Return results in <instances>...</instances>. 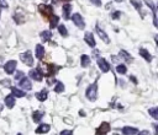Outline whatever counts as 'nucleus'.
Instances as JSON below:
<instances>
[{
	"label": "nucleus",
	"mask_w": 158,
	"mask_h": 135,
	"mask_svg": "<svg viewBox=\"0 0 158 135\" xmlns=\"http://www.w3.org/2000/svg\"><path fill=\"white\" fill-rule=\"evenodd\" d=\"M22 77H25V74H23L22 71H17V72H16V75H15V80L20 81Z\"/></svg>",
	"instance_id": "obj_33"
},
{
	"label": "nucleus",
	"mask_w": 158,
	"mask_h": 135,
	"mask_svg": "<svg viewBox=\"0 0 158 135\" xmlns=\"http://www.w3.org/2000/svg\"><path fill=\"white\" fill-rule=\"evenodd\" d=\"M28 75H30V77H32L35 81H42V79H43V74L41 72V70H40L38 68L30 70Z\"/></svg>",
	"instance_id": "obj_8"
},
{
	"label": "nucleus",
	"mask_w": 158,
	"mask_h": 135,
	"mask_svg": "<svg viewBox=\"0 0 158 135\" xmlns=\"http://www.w3.org/2000/svg\"><path fill=\"white\" fill-rule=\"evenodd\" d=\"M47 68V72H46V76L47 77H52L59 69H60V66H57V65H54V64H49V65H46Z\"/></svg>",
	"instance_id": "obj_11"
},
{
	"label": "nucleus",
	"mask_w": 158,
	"mask_h": 135,
	"mask_svg": "<svg viewBox=\"0 0 158 135\" xmlns=\"http://www.w3.org/2000/svg\"><path fill=\"white\" fill-rule=\"evenodd\" d=\"M137 134H138V135H151V133H149L148 130H142V131H138Z\"/></svg>",
	"instance_id": "obj_38"
},
{
	"label": "nucleus",
	"mask_w": 158,
	"mask_h": 135,
	"mask_svg": "<svg viewBox=\"0 0 158 135\" xmlns=\"http://www.w3.org/2000/svg\"><path fill=\"white\" fill-rule=\"evenodd\" d=\"M10 88H11V93H12L14 97H20V98H21V97H25V96H26L25 91L17 88L16 86H10Z\"/></svg>",
	"instance_id": "obj_16"
},
{
	"label": "nucleus",
	"mask_w": 158,
	"mask_h": 135,
	"mask_svg": "<svg viewBox=\"0 0 158 135\" xmlns=\"http://www.w3.org/2000/svg\"><path fill=\"white\" fill-rule=\"evenodd\" d=\"M49 130H51V126H49L48 124H40V125L36 128L35 133H36V134H46V133H48Z\"/></svg>",
	"instance_id": "obj_14"
},
{
	"label": "nucleus",
	"mask_w": 158,
	"mask_h": 135,
	"mask_svg": "<svg viewBox=\"0 0 158 135\" xmlns=\"http://www.w3.org/2000/svg\"><path fill=\"white\" fill-rule=\"evenodd\" d=\"M42 117H43V113L40 112V110H35V112L32 113V120H33L35 123H40L41 119H42Z\"/></svg>",
	"instance_id": "obj_26"
},
{
	"label": "nucleus",
	"mask_w": 158,
	"mask_h": 135,
	"mask_svg": "<svg viewBox=\"0 0 158 135\" xmlns=\"http://www.w3.org/2000/svg\"><path fill=\"white\" fill-rule=\"evenodd\" d=\"M148 113L152 115L153 119H158V108H157V107L149 108V109H148Z\"/></svg>",
	"instance_id": "obj_30"
},
{
	"label": "nucleus",
	"mask_w": 158,
	"mask_h": 135,
	"mask_svg": "<svg viewBox=\"0 0 158 135\" xmlns=\"http://www.w3.org/2000/svg\"><path fill=\"white\" fill-rule=\"evenodd\" d=\"M116 71H117L118 74L123 75V74L127 72V68H126V65H123V64H117V65H116Z\"/></svg>",
	"instance_id": "obj_29"
},
{
	"label": "nucleus",
	"mask_w": 158,
	"mask_h": 135,
	"mask_svg": "<svg viewBox=\"0 0 158 135\" xmlns=\"http://www.w3.org/2000/svg\"><path fill=\"white\" fill-rule=\"evenodd\" d=\"M54 91H56V93H62V92H64V83L60 82V81H57V82H56Z\"/></svg>",
	"instance_id": "obj_27"
},
{
	"label": "nucleus",
	"mask_w": 158,
	"mask_h": 135,
	"mask_svg": "<svg viewBox=\"0 0 158 135\" xmlns=\"http://www.w3.org/2000/svg\"><path fill=\"white\" fill-rule=\"evenodd\" d=\"M110 129H111L110 124L107 122H102L100 124V126L96 129V135H106L110 131Z\"/></svg>",
	"instance_id": "obj_6"
},
{
	"label": "nucleus",
	"mask_w": 158,
	"mask_h": 135,
	"mask_svg": "<svg viewBox=\"0 0 158 135\" xmlns=\"http://www.w3.org/2000/svg\"><path fill=\"white\" fill-rule=\"evenodd\" d=\"M16 66H17L16 60H9V61L4 65V70H5V72H6L7 75H11V74H14V71L16 70Z\"/></svg>",
	"instance_id": "obj_5"
},
{
	"label": "nucleus",
	"mask_w": 158,
	"mask_h": 135,
	"mask_svg": "<svg viewBox=\"0 0 158 135\" xmlns=\"http://www.w3.org/2000/svg\"><path fill=\"white\" fill-rule=\"evenodd\" d=\"M17 135H21V134H17Z\"/></svg>",
	"instance_id": "obj_47"
},
{
	"label": "nucleus",
	"mask_w": 158,
	"mask_h": 135,
	"mask_svg": "<svg viewBox=\"0 0 158 135\" xmlns=\"http://www.w3.org/2000/svg\"><path fill=\"white\" fill-rule=\"evenodd\" d=\"M1 108H2V107H1V104H0V110H1Z\"/></svg>",
	"instance_id": "obj_46"
},
{
	"label": "nucleus",
	"mask_w": 158,
	"mask_h": 135,
	"mask_svg": "<svg viewBox=\"0 0 158 135\" xmlns=\"http://www.w3.org/2000/svg\"><path fill=\"white\" fill-rule=\"evenodd\" d=\"M72 14V5L70 4H64L63 5V17L64 20H69Z\"/></svg>",
	"instance_id": "obj_15"
},
{
	"label": "nucleus",
	"mask_w": 158,
	"mask_h": 135,
	"mask_svg": "<svg viewBox=\"0 0 158 135\" xmlns=\"http://www.w3.org/2000/svg\"><path fill=\"white\" fill-rule=\"evenodd\" d=\"M130 80H131V81H132L135 85H137V80H136V77H135L133 75H131V76H130Z\"/></svg>",
	"instance_id": "obj_40"
},
{
	"label": "nucleus",
	"mask_w": 158,
	"mask_h": 135,
	"mask_svg": "<svg viewBox=\"0 0 158 135\" xmlns=\"http://www.w3.org/2000/svg\"><path fill=\"white\" fill-rule=\"evenodd\" d=\"M72 21H73V23H74L79 29H84L85 22H84V18L81 17L80 14H74V15H72Z\"/></svg>",
	"instance_id": "obj_4"
},
{
	"label": "nucleus",
	"mask_w": 158,
	"mask_h": 135,
	"mask_svg": "<svg viewBox=\"0 0 158 135\" xmlns=\"http://www.w3.org/2000/svg\"><path fill=\"white\" fill-rule=\"evenodd\" d=\"M1 63H2V58L0 56V64H1Z\"/></svg>",
	"instance_id": "obj_44"
},
{
	"label": "nucleus",
	"mask_w": 158,
	"mask_h": 135,
	"mask_svg": "<svg viewBox=\"0 0 158 135\" xmlns=\"http://www.w3.org/2000/svg\"><path fill=\"white\" fill-rule=\"evenodd\" d=\"M89 64H90V56L86 55V54H83L80 56V65H81V68H86V66H89Z\"/></svg>",
	"instance_id": "obj_23"
},
{
	"label": "nucleus",
	"mask_w": 158,
	"mask_h": 135,
	"mask_svg": "<svg viewBox=\"0 0 158 135\" xmlns=\"http://www.w3.org/2000/svg\"><path fill=\"white\" fill-rule=\"evenodd\" d=\"M98 66H99V69L102 71V72H109L110 71V65H109V63L106 61V59L105 58H98Z\"/></svg>",
	"instance_id": "obj_7"
},
{
	"label": "nucleus",
	"mask_w": 158,
	"mask_h": 135,
	"mask_svg": "<svg viewBox=\"0 0 158 135\" xmlns=\"http://www.w3.org/2000/svg\"><path fill=\"white\" fill-rule=\"evenodd\" d=\"M36 58L38 60H42L44 58V48L41 44H37L36 45Z\"/></svg>",
	"instance_id": "obj_18"
},
{
	"label": "nucleus",
	"mask_w": 158,
	"mask_h": 135,
	"mask_svg": "<svg viewBox=\"0 0 158 135\" xmlns=\"http://www.w3.org/2000/svg\"><path fill=\"white\" fill-rule=\"evenodd\" d=\"M57 28H58V32H59V34L62 37H67L68 36V31H67L64 25H59V26H57Z\"/></svg>",
	"instance_id": "obj_28"
},
{
	"label": "nucleus",
	"mask_w": 158,
	"mask_h": 135,
	"mask_svg": "<svg viewBox=\"0 0 158 135\" xmlns=\"http://www.w3.org/2000/svg\"><path fill=\"white\" fill-rule=\"evenodd\" d=\"M38 12L41 14V16L46 20H49V17L53 15V9L52 6L49 5H46V4H41L38 5Z\"/></svg>",
	"instance_id": "obj_2"
},
{
	"label": "nucleus",
	"mask_w": 158,
	"mask_h": 135,
	"mask_svg": "<svg viewBox=\"0 0 158 135\" xmlns=\"http://www.w3.org/2000/svg\"><path fill=\"white\" fill-rule=\"evenodd\" d=\"M138 133V129L135 126H123L122 128V134L123 135H135Z\"/></svg>",
	"instance_id": "obj_17"
},
{
	"label": "nucleus",
	"mask_w": 158,
	"mask_h": 135,
	"mask_svg": "<svg viewBox=\"0 0 158 135\" xmlns=\"http://www.w3.org/2000/svg\"><path fill=\"white\" fill-rule=\"evenodd\" d=\"M47 97H48V92H47L46 90H42V91H40V92L36 93V98H37L38 101H41V102L46 101Z\"/></svg>",
	"instance_id": "obj_24"
},
{
	"label": "nucleus",
	"mask_w": 158,
	"mask_h": 135,
	"mask_svg": "<svg viewBox=\"0 0 158 135\" xmlns=\"http://www.w3.org/2000/svg\"><path fill=\"white\" fill-rule=\"evenodd\" d=\"M15 97L12 96V94H7L6 97H5V104H6V107H9V108H12L14 106H15Z\"/></svg>",
	"instance_id": "obj_22"
},
{
	"label": "nucleus",
	"mask_w": 158,
	"mask_h": 135,
	"mask_svg": "<svg viewBox=\"0 0 158 135\" xmlns=\"http://www.w3.org/2000/svg\"><path fill=\"white\" fill-rule=\"evenodd\" d=\"M79 113H80V115H85V113H84V110H80Z\"/></svg>",
	"instance_id": "obj_43"
},
{
	"label": "nucleus",
	"mask_w": 158,
	"mask_h": 135,
	"mask_svg": "<svg viewBox=\"0 0 158 135\" xmlns=\"http://www.w3.org/2000/svg\"><path fill=\"white\" fill-rule=\"evenodd\" d=\"M95 32H96V34L99 36V38H100L102 42H105V43H110V39H109L107 34L104 32V29H102V28H100V27H99V25H96V27H95Z\"/></svg>",
	"instance_id": "obj_9"
},
{
	"label": "nucleus",
	"mask_w": 158,
	"mask_h": 135,
	"mask_svg": "<svg viewBox=\"0 0 158 135\" xmlns=\"http://www.w3.org/2000/svg\"><path fill=\"white\" fill-rule=\"evenodd\" d=\"M0 7L6 9V7H9V5H7V2H6L5 0H0Z\"/></svg>",
	"instance_id": "obj_36"
},
{
	"label": "nucleus",
	"mask_w": 158,
	"mask_h": 135,
	"mask_svg": "<svg viewBox=\"0 0 158 135\" xmlns=\"http://www.w3.org/2000/svg\"><path fill=\"white\" fill-rule=\"evenodd\" d=\"M0 85H1V86H4V87H9V88H10L11 82H10V80H9V79H6V80H1V81H0Z\"/></svg>",
	"instance_id": "obj_32"
},
{
	"label": "nucleus",
	"mask_w": 158,
	"mask_h": 135,
	"mask_svg": "<svg viewBox=\"0 0 158 135\" xmlns=\"http://www.w3.org/2000/svg\"><path fill=\"white\" fill-rule=\"evenodd\" d=\"M58 22H59V17L56 16V15H52L49 17V28H56Z\"/></svg>",
	"instance_id": "obj_25"
},
{
	"label": "nucleus",
	"mask_w": 158,
	"mask_h": 135,
	"mask_svg": "<svg viewBox=\"0 0 158 135\" xmlns=\"http://www.w3.org/2000/svg\"><path fill=\"white\" fill-rule=\"evenodd\" d=\"M138 53H139V55H141L144 60H147V61H151V60H152V55L148 53L147 49H144V48H139Z\"/></svg>",
	"instance_id": "obj_20"
},
{
	"label": "nucleus",
	"mask_w": 158,
	"mask_h": 135,
	"mask_svg": "<svg viewBox=\"0 0 158 135\" xmlns=\"http://www.w3.org/2000/svg\"><path fill=\"white\" fill-rule=\"evenodd\" d=\"M40 37L42 38V40H43V42H47V40H49V39H51V37H52V31H51V29L42 31V32L40 33Z\"/></svg>",
	"instance_id": "obj_21"
},
{
	"label": "nucleus",
	"mask_w": 158,
	"mask_h": 135,
	"mask_svg": "<svg viewBox=\"0 0 158 135\" xmlns=\"http://www.w3.org/2000/svg\"><path fill=\"white\" fill-rule=\"evenodd\" d=\"M84 40H85V43H86L89 47H91V48H94V47L96 45V42H95L94 36H93L91 32H86V33L84 34Z\"/></svg>",
	"instance_id": "obj_10"
},
{
	"label": "nucleus",
	"mask_w": 158,
	"mask_h": 135,
	"mask_svg": "<svg viewBox=\"0 0 158 135\" xmlns=\"http://www.w3.org/2000/svg\"><path fill=\"white\" fill-rule=\"evenodd\" d=\"M130 1H131V4L135 6V9H136V10H138V11L141 10V7H142V4H141L139 1H137V0H130Z\"/></svg>",
	"instance_id": "obj_31"
},
{
	"label": "nucleus",
	"mask_w": 158,
	"mask_h": 135,
	"mask_svg": "<svg viewBox=\"0 0 158 135\" xmlns=\"http://www.w3.org/2000/svg\"><path fill=\"white\" fill-rule=\"evenodd\" d=\"M120 16H121V12H120V11H115V12H112L111 18H112V20H118Z\"/></svg>",
	"instance_id": "obj_34"
},
{
	"label": "nucleus",
	"mask_w": 158,
	"mask_h": 135,
	"mask_svg": "<svg viewBox=\"0 0 158 135\" xmlns=\"http://www.w3.org/2000/svg\"><path fill=\"white\" fill-rule=\"evenodd\" d=\"M60 1H70V0H52L53 4H58V2H60Z\"/></svg>",
	"instance_id": "obj_41"
},
{
	"label": "nucleus",
	"mask_w": 158,
	"mask_h": 135,
	"mask_svg": "<svg viewBox=\"0 0 158 135\" xmlns=\"http://www.w3.org/2000/svg\"><path fill=\"white\" fill-rule=\"evenodd\" d=\"M118 56L121 58V59H123L126 63H131L133 59H132V56L126 52V50H123V49H121L120 52H118Z\"/></svg>",
	"instance_id": "obj_19"
},
{
	"label": "nucleus",
	"mask_w": 158,
	"mask_h": 135,
	"mask_svg": "<svg viewBox=\"0 0 158 135\" xmlns=\"http://www.w3.org/2000/svg\"><path fill=\"white\" fill-rule=\"evenodd\" d=\"M95 6H98V7H100L101 6V0H90Z\"/></svg>",
	"instance_id": "obj_37"
},
{
	"label": "nucleus",
	"mask_w": 158,
	"mask_h": 135,
	"mask_svg": "<svg viewBox=\"0 0 158 135\" xmlns=\"http://www.w3.org/2000/svg\"><path fill=\"white\" fill-rule=\"evenodd\" d=\"M59 135H73V131L72 130H62L60 133H59Z\"/></svg>",
	"instance_id": "obj_35"
},
{
	"label": "nucleus",
	"mask_w": 158,
	"mask_h": 135,
	"mask_svg": "<svg viewBox=\"0 0 158 135\" xmlns=\"http://www.w3.org/2000/svg\"><path fill=\"white\" fill-rule=\"evenodd\" d=\"M85 97L91 102L96 101V97H98V82H94V83L88 86V88L85 91Z\"/></svg>",
	"instance_id": "obj_1"
},
{
	"label": "nucleus",
	"mask_w": 158,
	"mask_h": 135,
	"mask_svg": "<svg viewBox=\"0 0 158 135\" xmlns=\"http://www.w3.org/2000/svg\"><path fill=\"white\" fill-rule=\"evenodd\" d=\"M53 82H57V81H56V80H54L53 77H51V79L48 77V79H47V83H48V85H52Z\"/></svg>",
	"instance_id": "obj_39"
},
{
	"label": "nucleus",
	"mask_w": 158,
	"mask_h": 135,
	"mask_svg": "<svg viewBox=\"0 0 158 135\" xmlns=\"http://www.w3.org/2000/svg\"><path fill=\"white\" fill-rule=\"evenodd\" d=\"M0 14H1V12H0Z\"/></svg>",
	"instance_id": "obj_48"
},
{
	"label": "nucleus",
	"mask_w": 158,
	"mask_h": 135,
	"mask_svg": "<svg viewBox=\"0 0 158 135\" xmlns=\"http://www.w3.org/2000/svg\"><path fill=\"white\" fill-rule=\"evenodd\" d=\"M144 2H146V5L151 9V11L153 12V25L154 26H157V15H156V5H154V2H153V0H144Z\"/></svg>",
	"instance_id": "obj_12"
},
{
	"label": "nucleus",
	"mask_w": 158,
	"mask_h": 135,
	"mask_svg": "<svg viewBox=\"0 0 158 135\" xmlns=\"http://www.w3.org/2000/svg\"><path fill=\"white\" fill-rule=\"evenodd\" d=\"M111 60H112L114 63H116V64H117V56H115V55H112V56H111Z\"/></svg>",
	"instance_id": "obj_42"
},
{
	"label": "nucleus",
	"mask_w": 158,
	"mask_h": 135,
	"mask_svg": "<svg viewBox=\"0 0 158 135\" xmlns=\"http://www.w3.org/2000/svg\"><path fill=\"white\" fill-rule=\"evenodd\" d=\"M19 86L25 88V90H31L32 88V82L30 81V79L27 77H22L20 81H19Z\"/></svg>",
	"instance_id": "obj_13"
},
{
	"label": "nucleus",
	"mask_w": 158,
	"mask_h": 135,
	"mask_svg": "<svg viewBox=\"0 0 158 135\" xmlns=\"http://www.w3.org/2000/svg\"><path fill=\"white\" fill-rule=\"evenodd\" d=\"M115 1H118V2H121V1H122V0H115Z\"/></svg>",
	"instance_id": "obj_45"
},
{
	"label": "nucleus",
	"mask_w": 158,
	"mask_h": 135,
	"mask_svg": "<svg viewBox=\"0 0 158 135\" xmlns=\"http://www.w3.org/2000/svg\"><path fill=\"white\" fill-rule=\"evenodd\" d=\"M20 60L26 64L27 66H32L33 65V58H32V54L30 50H26L25 53H21L20 54Z\"/></svg>",
	"instance_id": "obj_3"
}]
</instances>
